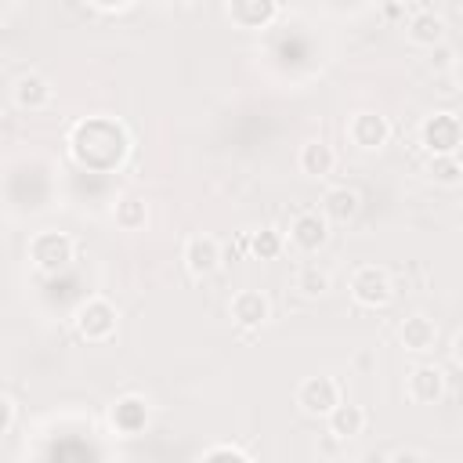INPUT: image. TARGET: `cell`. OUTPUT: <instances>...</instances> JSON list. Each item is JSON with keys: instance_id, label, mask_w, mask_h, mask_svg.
Wrapping results in <instances>:
<instances>
[{"instance_id": "30bf717a", "label": "cell", "mask_w": 463, "mask_h": 463, "mask_svg": "<svg viewBox=\"0 0 463 463\" xmlns=\"http://www.w3.org/2000/svg\"><path fill=\"white\" fill-rule=\"evenodd\" d=\"M228 315L232 322H239L242 329H260L271 318V300L260 289H239L228 300Z\"/></svg>"}, {"instance_id": "603a6c76", "label": "cell", "mask_w": 463, "mask_h": 463, "mask_svg": "<svg viewBox=\"0 0 463 463\" xmlns=\"http://www.w3.org/2000/svg\"><path fill=\"white\" fill-rule=\"evenodd\" d=\"M430 51H434V58H430L434 72H456V47L452 43H438Z\"/></svg>"}, {"instance_id": "cb8c5ba5", "label": "cell", "mask_w": 463, "mask_h": 463, "mask_svg": "<svg viewBox=\"0 0 463 463\" xmlns=\"http://www.w3.org/2000/svg\"><path fill=\"white\" fill-rule=\"evenodd\" d=\"M199 459H250V452L246 449H239V445H213V449H203L199 452Z\"/></svg>"}, {"instance_id": "5bb4252c", "label": "cell", "mask_w": 463, "mask_h": 463, "mask_svg": "<svg viewBox=\"0 0 463 463\" xmlns=\"http://www.w3.org/2000/svg\"><path fill=\"white\" fill-rule=\"evenodd\" d=\"M11 98H14L18 109H25V112H40V109L51 105L54 87H51L47 76H40V72H22V76L14 80V87H11Z\"/></svg>"}, {"instance_id": "ac0fdd59", "label": "cell", "mask_w": 463, "mask_h": 463, "mask_svg": "<svg viewBox=\"0 0 463 463\" xmlns=\"http://www.w3.org/2000/svg\"><path fill=\"white\" fill-rule=\"evenodd\" d=\"M145 423H148V402H145V398L123 394V398L112 405V427H116L119 434H137V430H145Z\"/></svg>"}, {"instance_id": "2e32d148", "label": "cell", "mask_w": 463, "mask_h": 463, "mask_svg": "<svg viewBox=\"0 0 463 463\" xmlns=\"http://www.w3.org/2000/svg\"><path fill=\"white\" fill-rule=\"evenodd\" d=\"M297 166H300L307 177H326V174H333V166H336V152H333V145H329L326 137H311V141L300 145Z\"/></svg>"}, {"instance_id": "4fadbf2b", "label": "cell", "mask_w": 463, "mask_h": 463, "mask_svg": "<svg viewBox=\"0 0 463 463\" xmlns=\"http://www.w3.org/2000/svg\"><path fill=\"white\" fill-rule=\"evenodd\" d=\"M322 420H326L329 438H336V441H351V438H358V434L365 430V409L354 405V402H344V398H340Z\"/></svg>"}, {"instance_id": "ba28073f", "label": "cell", "mask_w": 463, "mask_h": 463, "mask_svg": "<svg viewBox=\"0 0 463 463\" xmlns=\"http://www.w3.org/2000/svg\"><path fill=\"white\" fill-rule=\"evenodd\" d=\"M293 402L304 416H326L340 402V383L333 376H307V380L297 383Z\"/></svg>"}, {"instance_id": "d4e9b609", "label": "cell", "mask_w": 463, "mask_h": 463, "mask_svg": "<svg viewBox=\"0 0 463 463\" xmlns=\"http://www.w3.org/2000/svg\"><path fill=\"white\" fill-rule=\"evenodd\" d=\"M11 423H14V405H11L7 394H0V434H7Z\"/></svg>"}, {"instance_id": "277c9868", "label": "cell", "mask_w": 463, "mask_h": 463, "mask_svg": "<svg viewBox=\"0 0 463 463\" xmlns=\"http://www.w3.org/2000/svg\"><path fill=\"white\" fill-rule=\"evenodd\" d=\"M351 300L358 304V307H387L391 304V297H394V282H391V275L383 271V268H376V264H362V268H354L351 271Z\"/></svg>"}, {"instance_id": "6da1fadb", "label": "cell", "mask_w": 463, "mask_h": 463, "mask_svg": "<svg viewBox=\"0 0 463 463\" xmlns=\"http://www.w3.org/2000/svg\"><path fill=\"white\" fill-rule=\"evenodd\" d=\"M72 141H90V148H72V156L98 170L116 166L130 148V137H127L123 123H116V119H87L72 130Z\"/></svg>"}, {"instance_id": "9a60e30c", "label": "cell", "mask_w": 463, "mask_h": 463, "mask_svg": "<svg viewBox=\"0 0 463 463\" xmlns=\"http://www.w3.org/2000/svg\"><path fill=\"white\" fill-rule=\"evenodd\" d=\"M438 322L434 318H427V315H409V318H402V326H398V340H402V347L405 351H416V354H423V351H434L438 347Z\"/></svg>"}, {"instance_id": "8992f818", "label": "cell", "mask_w": 463, "mask_h": 463, "mask_svg": "<svg viewBox=\"0 0 463 463\" xmlns=\"http://www.w3.org/2000/svg\"><path fill=\"white\" fill-rule=\"evenodd\" d=\"M459 141H463V127H459V116L456 112H430L420 123V145L430 156L459 152Z\"/></svg>"}, {"instance_id": "484cf974", "label": "cell", "mask_w": 463, "mask_h": 463, "mask_svg": "<svg viewBox=\"0 0 463 463\" xmlns=\"http://www.w3.org/2000/svg\"><path fill=\"white\" fill-rule=\"evenodd\" d=\"M387 459H394V463H409V459H427V452H423V449H394Z\"/></svg>"}, {"instance_id": "7c38bea8", "label": "cell", "mask_w": 463, "mask_h": 463, "mask_svg": "<svg viewBox=\"0 0 463 463\" xmlns=\"http://www.w3.org/2000/svg\"><path fill=\"white\" fill-rule=\"evenodd\" d=\"M445 36H449V25L430 7H416L405 18V40L416 47H438V43H445Z\"/></svg>"}, {"instance_id": "7402d4cb", "label": "cell", "mask_w": 463, "mask_h": 463, "mask_svg": "<svg viewBox=\"0 0 463 463\" xmlns=\"http://www.w3.org/2000/svg\"><path fill=\"white\" fill-rule=\"evenodd\" d=\"M246 242H250V253L260 257V260H275V257L286 250V235H282L279 228H260V232H253Z\"/></svg>"}, {"instance_id": "52a82bcc", "label": "cell", "mask_w": 463, "mask_h": 463, "mask_svg": "<svg viewBox=\"0 0 463 463\" xmlns=\"http://www.w3.org/2000/svg\"><path fill=\"white\" fill-rule=\"evenodd\" d=\"M286 242L300 253H318L329 242V221L322 217V210H300L289 221V235Z\"/></svg>"}, {"instance_id": "8fae6325", "label": "cell", "mask_w": 463, "mask_h": 463, "mask_svg": "<svg viewBox=\"0 0 463 463\" xmlns=\"http://www.w3.org/2000/svg\"><path fill=\"white\" fill-rule=\"evenodd\" d=\"M181 260H184L188 275L206 279V275H213L221 268V242L213 235H192L184 242V250H181Z\"/></svg>"}, {"instance_id": "ffe728a7", "label": "cell", "mask_w": 463, "mask_h": 463, "mask_svg": "<svg viewBox=\"0 0 463 463\" xmlns=\"http://www.w3.org/2000/svg\"><path fill=\"white\" fill-rule=\"evenodd\" d=\"M112 221L123 232H137V228L148 224V203L141 195H119L116 206H112Z\"/></svg>"}, {"instance_id": "9c48e42d", "label": "cell", "mask_w": 463, "mask_h": 463, "mask_svg": "<svg viewBox=\"0 0 463 463\" xmlns=\"http://www.w3.org/2000/svg\"><path fill=\"white\" fill-rule=\"evenodd\" d=\"M405 398L412 405H434V402H441L445 398V373H441V365H430V362L412 365L409 376H405Z\"/></svg>"}, {"instance_id": "3957f363", "label": "cell", "mask_w": 463, "mask_h": 463, "mask_svg": "<svg viewBox=\"0 0 463 463\" xmlns=\"http://www.w3.org/2000/svg\"><path fill=\"white\" fill-rule=\"evenodd\" d=\"M72 257H76V242L65 232H40V235L29 239V260L40 275L65 271L72 264Z\"/></svg>"}, {"instance_id": "7a4b0ae2", "label": "cell", "mask_w": 463, "mask_h": 463, "mask_svg": "<svg viewBox=\"0 0 463 463\" xmlns=\"http://www.w3.org/2000/svg\"><path fill=\"white\" fill-rule=\"evenodd\" d=\"M72 326H76L80 340H87V344H105V340H112L116 329H119V311H116L105 297H90V300H83V304L76 307Z\"/></svg>"}, {"instance_id": "4316f807", "label": "cell", "mask_w": 463, "mask_h": 463, "mask_svg": "<svg viewBox=\"0 0 463 463\" xmlns=\"http://www.w3.org/2000/svg\"><path fill=\"white\" fill-rule=\"evenodd\" d=\"M376 7H391V4H402V0H373Z\"/></svg>"}, {"instance_id": "44dd1931", "label": "cell", "mask_w": 463, "mask_h": 463, "mask_svg": "<svg viewBox=\"0 0 463 463\" xmlns=\"http://www.w3.org/2000/svg\"><path fill=\"white\" fill-rule=\"evenodd\" d=\"M427 174L434 177V184L456 188V184L463 181V163H459V152H441V156H430Z\"/></svg>"}, {"instance_id": "e0dca14e", "label": "cell", "mask_w": 463, "mask_h": 463, "mask_svg": "<svg viewBox=\"0 0 463 463\" xmlns=\"http://www.w3.org/2000/svg\"><path fill=\"white\" fill-rule=\"evenodd\" d=\"M358 210H362V195H358L354 188H347V184H336V188H329V192L322 195V217L333 221V224L354 221Z\"/></svg>"}, {"instance_id": "d6986e66", "label": "cell", "mask_w": 463, "mask_h": 463, "mask_svg": "<svg viewBox=\"0 0 463 463\" xmlns=\"http://www.w3.org/2000/svg\"><path fill=\"white\" fill-rule=\"evenodd\" d=\"M293 289H297L300 297H307V300H318V297H326V293L333 289V279H329V271L318 268V264H300L297 275H293Z\"/></svg>"}, {"instance_id": "5b68a950", "label": "cell", "mask_w": 463, "mask_h": 463, "mask_svg": "<svg viewBox=\"0 0 463 463\" xmlns=\"http://www.w3.org/2000/svg\"><path fill=\"white\" fill-rule=\"evenodd\" d=\"M344 134L354 148L362 152H380L387 141H391V123L387 116L373 112V109H362V112H351L347 123H344Z\"/></svg>"}]
</instances>
